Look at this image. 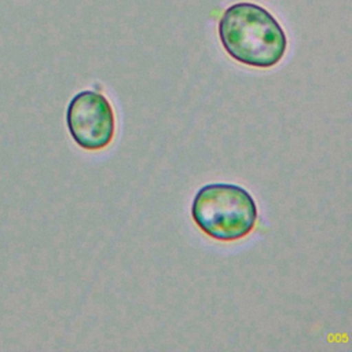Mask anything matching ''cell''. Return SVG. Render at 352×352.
<instances>
[{"mask_svg": "<svg viewBox=\"0 0 352 352\" xmlns=\"http://www.w3.org/2000/svg\"><path fill=\"white\" fill-rule=\"evenodd\" d=\"M217 32L226 52L246 66L270 69L282 60L287 50V37L278 19L256 3L241 1L227 7Z\"/></svg>", "mask_w": 352, "mask_h": 352, "instance_id": "obj_1", "label": "cell"}, {"mask_svg": "<svg viewBox=\"0 0 352 352\" xmlns=\"http://www.w3.org/2000/svg\"><path fill=\"white\" fill-rule=\"evenodd\" d=\"M191 217L208 236L231 242L253 231L257 205L250 192L238 184L210 183L194 195Z\"/></svg>", "mask_w": 352, "mask_h": 352, "instance_id": "obj_2", "label": "cell"}, {"mask_svg": "<svg viewBox=\"0 0 352 352\" xmlns=\"http://www.w3.org/2000/svg\"><path fill=\"white\" fill-rule=\"evenodd\" d=\"M66 125L72 139L85 150L107 147L116 132V117L109 99L92 89L76 94L66 109Z\"/></svg>", "mask_w": 352, "mask_h": 352, "instance_id": "obj_3", "label": "cell"}]
</instances>
